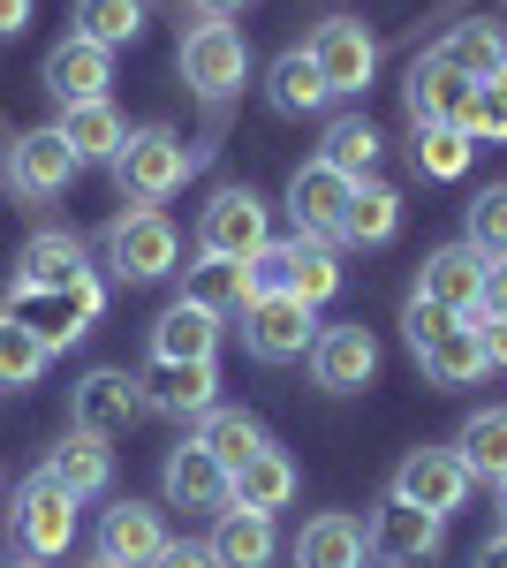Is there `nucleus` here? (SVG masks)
I'll use <instances>...</instances> for the list:
<instances>
[{
    "label": "nucleus",
    "mask_w": 507,
    "mask_h": 568,
    "mask_svg": "<svg viewBox=\"0 0 507 568\" xmlns=\"http://www.w3.org/2000/svg\"><path fill=\"white\" fill-rule=\"evenodd\" d=\"M99 311H107V281H99V273H91V281H69V288H8V296H0V318H16L23 334H39L45 356L84 342L91 326H99Z\"/></svg>",
    "instance_id": "obj_1"
},
{
    "label": "nucleus",
    "mask_w": 507,
    "mask_h": 568,
    "mask_svg": "<svg viewBox=\"0 0 507 568\" xmlns=\"http://www.w3.org/2000/svg\"><path fill=\"white\" fill-rule=\"evenodd\" d=\"M174 265H182V235H174V220L160 205H122V213L107 220V273L114 281H168Z\"/></svg>",
    "instance_id": "obj_2"
},
{
    "label": "nucleus",
    "mask_w": 507,
    "mask_h": 568,
    "mask_svg": "<svg viewBox=\"0 0 507 568\" xmlns=\"http://www.w3.org/2000/svg\"><path fill=\"white\" fill-rule=\"evenodd\" d=\"M190 175H197V152L174 130H129V144L114 152V182L129 205H168Z\"/></svg>",
    "instance_id": "obj_3"
},
{
    "label": "nucleus",
    "mask_w": 507,
    "mask_h": 568,
    "mask_svg": "<svg viewBox=\"0 0 507 568\" xmlns=\"http://www.w3.org/2000/svg\"><path fill=\"white\" fill-rule=\"evenodd\" d=\"M174 69H182V84L197 91V99H235L243 77H251V39H243L235 23L205 16V23H190V31H182Z\"/></svg>",
    "instance_id": "obj_4"
},
{
    "label": "nucleus",
    "mask_w": 507,
    "mask_h": 568,
    "mask_svg": "<svg viewBox=\"0 0 507 568\" xmlns=\"http://www.w3.org/2000/svg\"><path fill=\"white\" fill-rule=\"evenodd\" d=\"M8 538H16L23 561H61V554L77 546V500L45 478V470L23 478L16 485V508H8Z\"/></svg>",
    "instance_id": "obj_5"
},
{
    "label": "nucleus",
    "mask_w": 507,
    "mask_h": 568,
    "mask_svg": "<svg viewBox=\"0 0 507 568\" xmlns=\"http://www.w3.org/2000/svg\"><path fill=\"white\" fill-rule=\"evenodd\" d=\"M303 53H311V69L326 77L334 99H356V91H372V77H379V39L364 31V16H326L303 39Z\"/></svg>",
    "instance_id": "obj_6"
},
{
    "label": "nucleus",
    "mask_w": 507,
    "mask_h": 568,
    "mask_svg": "<svg viewBox=\"0 0 507 568\" xmlns=\"http://www.w3.org/2000/svg\"><path fill=\"white\" fill-rule=\"evenodd\" d=\"M144 417V379L122 372V364H99L69 387V433H91V439H122L129 425Z\"/></svg>",
    "instance_id": "obj_7"
},
{
    "label": "nucleus",
    "mask_w": 507,
    "mask_h": 568,
    "mask_svg": "<svg viewBox=\"0 0 507 568\" xmlns=\"http://www.w3.org/2000/svg\"><path fill=\"white\" fill-rule=\"evenodd\" d=\"M265 243H273V213H265V197H257L251 182L243 190H220L205 213H197V258H243L251 265Z\"/></svg>",
    "instance_id": "obj_8"
},
{
    "label": "nucleus",
    "mask_w": 507,
    "mask_h": 568,
    "mask_svg": "<svg viewBox=\"0 0 507 568\" xmlns=\"http://www.w3.org/2000/svg\"><path fill=\"white\" fill-rule=\"evenodd\" d=\"M311 342H318V311L303 304V296H288V288L251 296V311H243V349L257 364H296V356H311Z\"/></svg>",
    "instance_id": "obj_9"
},
{
    "label": "nucleus",
    "mask_w": 507,
    "mask_h": 568,
    "mask_svg": "<svg viewBox=\"0 0 507 568\" xmlns=\"http://www.w3.org/2000/svg\"><path fill=\"white\" fill-rule=\"evenodd\" d=\"M364 546H372L386 568H424L439 546H447V524H439L432 508H409V500L386 493L379 508H372V524H364Z\"/></svg>",
    "instance_id": "obj_10"
},
{
    "label": "nucleus",
    "mask_w": 507,
    "mask_h": 568,
    "mask_svg": "<svg viewBox=\"0 0 507 568\" xmlns=\"http://www.w3.org/2000/svg\"><path fill=\"white\" fill-rule=\"evenodd\" d=\"M469 485H477V478L463 470V455H455V447H409V455H402V470H394V500L432 508V516L447 524V516L469 500Z\"/></svg>",
    "instance_id": "obj_11"
},
{
    "label": "nucleus",
    "mask_w": 507,
    "mask_h": 568,
    "mask_svg": "<svg viewBox=\"0 0 507 568\" xmlns=\"http://www.w3.org/2000/svg\"><path fill=\"white\" fill-rule=\"evenodd\" d=\"M348 197H356V182L326 168V160H303L296 175H288V220H296V235L311 243H341V213H348Z\"/></svg>",
    "instance_id": "obj_12"
},
{
    "label": "nucleus",
    "mask_w": 507,
    "mask_h": 568,
    "mask_svg": "<svg viewBox=\"0 0 507 568\" xmlns=\"http://www.w3.org/2000/svg\"><path fill=\"white\" fill-rule=\"evenodd\" d=\"M303 364H311V379L326 394H364L379 379V342H372V326H318Z\"/></svg>",
    "instance_id": "obj_13"
},
{
    "label": "nucleus",
    "mask_w": 507,
    "mask_h": 568,
    "mask_svg": "<svg viewBox=\"0 0 507 568\" xmlns=\"http://www.w3.org/2000/svg\"><path fill=\"white\" fill-rule=\"evenodd\" d=\"M77 152L61 144V130H23L8 144V190L16 197H61L69 182H77Z\"/></svg>",
    "instance_id": "obj_14"
},
{
    "label": "nucleus",
    "mask_w": 507,
    "mask_h": 568,
    "mask_svg": "<svg viewBox=\"0 0 507 568\" xmlns=\"http://www.w3.org/2000/svg\"><path fill=\"white\" fill-rule=\"evenodd\" d=\"M160 554H168V524H160V508H152V500H122V508H107V516H99V561L152 568Z\"/></svg>",
    "instance_id": "obj_15"
},
{
    "label": "nucleus",
    "mask_w": 507,
    "mask_h": 568,
    "mask_svg": "<svg viewBox=\"0 0 507 568\" xmlns=\"http://www.w3.org/2000/svg\"><path fill=\"white\" fill-rule=\"evenodd\" d=\"M160 485H168V508H197V516L227 508V463L212 455L205 439H182L168 455V470H160Z\"/></svg>",
    "instance_id": "obj_16"
},
{
    "label": "nucleus",
    "mask_w": 507,
    "mask_h": 568,
    "mask_svg": "<svg viewBox=\"0 0 507 568\" xmlns=\"http://www.w3.org/2000/svg\"><path fill=\"white\" fill-rule=\"evenodd\" d=\"M144 409H160V417H212L220 409V364H152V379H144Z\"/></svg>",
    "instance_id": "obj_17"
},
{
    "label": "nucleus",
    "mask_w": 507,
    "mask_h": 568,
    "mask_svg": "<svg viewBox=\"0 0 507 568\" xmlns=\"http://www.w3.org/2000/svg\"><path fill=\"white\" fill-rule=\"evenodd\" d=\"M417 296L447 304L455 318L485 311V258H477L469 243H447V251H432V258H424V273H417Z\"/></svg>",
    "instance_id": "obj_18"
},
{
    "label": "nucleus",
    "mask_w": 507,
    "mask_h": 568,
    "mask_svg": "<svg viewBox=\"0 0 507 568\" xmlns=\"http://www.w3.org/2000/svg\"><path fill=\"white\" fill-rule=\"evenodd\" d=\"M107 84H114V53L91 39H61L53 53H45V91L61 99V106H84V99H107Z\"/></svg>",
    "instance_id": "obj_19"
},
{
    "label": "nucleus",
    "mask_w": 507,
    "mask_h": 568,
    "mask_svg": "<svg viewBox=\"0 0 507 568\" xmlns=\"http://www.w3.org/2000/svg\"><path fill=\"white\" fill-rule=\"evenodd\" d=\"M69 281H91V251L69 227H39L16 251V288H69Z\"/></svg>",
    "instance_id": "obj_20"
},
{
    "label": "nucleus",
    "mask_w": 507,
    "mask_h": 568,
    "mask_svg": "<svg viewBox=\"0 0 507 568\" xmlns=\"http://www.w3.org/2000/svg\"><path fill=\"white\" fill-rule=\"evenodd\" d=\"M251 296H257V281H251V265H243V258H197V265H182V304L212 311V318H243Z\"/></svg>",
    "instance_id": "obj_21"
},
{
    "label": "nucleus",
    "mask_w": 507,
    "mask_h": 568,
    "mask_svg": "<svg viewBox=\"0 0 507 568\" xmlns=\"http://www.w3.org/2000/svg\"><path fill=\"white\" fill-rule=\"evenodd\" d=\"M45 478L61 485L69 500H99V493L114 485V447H107V439H91V433L53 439V455H45Z\"/></svg>",
    "instance_id": "obj_22"
},
{
    "label": "nucleus",
    "mask_w": 507,
    "mask_h": 568,
    "mask_svg": "<svg viewBox=\"0 0 507 568\" xmlns=\"http://www.w3.org/2000/svg\"><path fill=\"white\" fill-rule=\"evenodd\" d=\"M477 84H469L463 69H447L439 53H424L417 69H409V122H463Z\"/></svg>",
    "instance_id": "obj_23"
},
{
    "label": "nucleus",
    "mask_w": 507,
    "mask_h": 568,
    "mask_svg": "<svg viewBox=\"0 0 507 568\" xmlns=\"http://www.w3.org/2000/svg\"><path fill=\"white\" fill-rule=\"evenodd\" d=\"M288 500H296V463H288L281 447H257L243 470H227V508L273 516V508H288Z\"/></svg>",
    "instance_id": "obj_24"
},
{
    "label": "nucleus",
    "mask_w": 507,
    "mask_h": 568,
    "mask_svg": "<svg viewBox=\"0 0 507 568\" xmlns=\"http://www.w3.org/2000/svg\"><path fill=\"white\" fill-rule=\"evenodd\" d=\"M205 546H212L220 568H273V554H281L273 516H257V508H220V524H212Z\"/></svg>",
    "instance_id": "obj_25"
},
{
    "label": "nucleus",
    "mask_w": 507,
    "mask_h": 568,
    "mask_svg": "<svg viewBox=\"0 0 507 568\" xmlns=\"http://www.w3.org/2000/svg\"><path fill=\"white\" fill-rule=\"evenodd\" d=\"M364 524L356 516H341V508H326V516H311V524L296 530V568H364Z\"/></svg>",
    "instance_id": "obj_26"
},
{
    "label": "nucleus",
    "mask_w": 507,
    "mask_h": 568,
    "mask_svg": "<svg viewBox=\"0 0 507 568\" xmlns=\"http://www.w3.org/2000/svg\"><path fill=\"white\" fill-rule=\"evenodd\" d=\"M220 349V318L197 304H168L152 326V364H205Z\"/></svg>",
    "instance_id": "obj_27"
},
{
    "label": "nucleus",
    "mask_w": 507,
    "mask_h": 568,
    "mask_svg": "<svg viewBox=\"0 0 507 568\" xmlns=\"http://www.w3.org/2000/svg\"><path fill=\"white\" fill-rule=\"evenodd\" d=\"M402 235V190H386V182H356V197H348V213H341V243H356V251H379Z\"/></svg>",
    "instance_id": "obj_28"
},
{
    "label": "nucleus",
    "mask_w": 507,
    "mask_h": 568,
    "mask_svg": "<svg viewBox=\"0 0 507 568\" xmlns=\"http://www.w3.org/2000/svg\"><path fill=\"white\" fill-rule=\"evenodd\" d=\"M53 130H61V144H69L77 160H107V168H114V152L129 144L122 114H114L107 99H84V106H61V122H53Z\"/></svg>",
    "instance_id": "obj_29"
},
{
    "label": "nucleus",
    "mask_w": 507,
    "mask_h": 568,
    "mask_svg": "<svg viewBox=\"0 0 507 568\" xmlns=\"http://www.w3.org/2000/svg\"><path fill=\"white\" fill-rule=\"evenodd\" d=\"M265 99H273V114H326L334 106V91H326V77L311 69V53H281L273 61V77H265Z\"/></svg>",
    "instance_id": "obj_30"
},
{
    "label": "nucleus",
    "mask_w": 507,
    "mask_h": 568,
    "mask_svg": "<svg viewBox=\"0 0 507 568\" xmlns=\"http://www.w3.org/2000/svg\"><path fill=\"white\" fill-rule=\"evenodd\" d=\"M281 251H288V296H303L311 311H318V304H334V296H341V258H334V243L288 235Z\"/></svg>",
    "instance_id": "obj_31"
},
{
    "label": "nucleus",
    "mask_w": 507,
    "mask_h": 568,
    "mask_svg": "<svg viewBox=\"0 0 507 568\" xmlns=\"http://www.w3.org/2000/svg\"><path fill=\"white\" fill-rule=\"evenodd\" d=\"M455 455L477 485H500L507 478V409H477L463 433H455Z\"/></svg>",
    "instance_id": "obj_32"
},
{
    "label": "nucleus",
    "mask_w": 507,
    "mask_h": 568,
    "mask_svg": "<svg viewBox=\"0 0 507 568\" xmlns=\"http://www.w3.org/2000/svg\"><path fill=\"white\" fill-rule=\"evenodd\" d=\"M417 364H424V379H432V387H477V379L493 372V364H485V342H477V326H455V334H447V342H432Z\"/></svg>",
    "instance_id": "obj_33"
},
{
    "label": "nucleus",
    "mask_w": 507,
    "mask_h": 568,
    "mask_svg": "<svg viewBox=\"0 0 507 568\" xmlns=\"http://www.w3.org/2000/svg\"><path fill=\"white\" fill-rule=\"evenodd\" d=\"M409 160H417L424 182H463V175H469V136L455 130V122H417V136H409Z\"/></svg>",
    "instance_id": "obj_34"
},
{
    "label": "nucleus",
    "mask_w": 507,
    "mask_h": 568,
    "mask_svg": "<svg viewBox=\"0 0 507 568\" xmlns=\"http://www.w3.org/2000/svg\"><path fill=\"white\" fill-rule=\"evenodd\" d=\"M432 53H439L447 69H463L469 84H485V77H493V69H500V61H507V39H500V31H493V23H455L447 39L432 45Z\"/></svg>",
    "instance_id": "obj_35"
},
{
    "label": "nucleus",
    "mask_w": 507,
    "mask_h": 568,
    "mask_svg": "<svg viewBox=\"0 0 507 568\" xmlns=\"http://www.w3.org/2000/svg\"><path fill=\"white\" fill-rule=\"evenodd\" d=\"M326 168H341L348 182L372 175V160H379V130L364 122V114H341V122H326V152H318Z\"/></svg>",
    "instance_id": "obj_36"
},
{
    "label": "nucleus",
    "mask_w": 507,
    "mask_h": 568,
    "mask_svg": "<svg viewBox=\"0 0 507 568\" xmlns=\"http://www.w3.org/2000/svg\"><path fill=\"white\" fill-rule=\"evenodd\" d=\"M144 31V0H77V39H91V45H129Z\"/></svg>",
    "instance_id": "obj_37"
},
{
    "label": "nucleus",
    "mask_w": 507,
    "mask_h": 568,
    "mask_svg": "<svg viewBox=\"0 0 507 568\" xmlns=\"http://www.w3.org/2000/svg\"><path fill=\"white\" fill-rule=\"evenodd\" d=\"M212 447V455H220V463H227V470H243V463H251L257 447H273V439H265V425H257L251 409H212L205 417V433H197Z\"/></svg>",
    "instance_id": "obj_38"
},
{
    "label": "nucleus",
    "mask_w": 507,
    "mask_h": 568,
    "mask_svg": "<svg viewBox=\"0 0 507 568\" xmlns=\"http://www.w3.org/2000/svg\"><path fill=\"white\" fill-rule=\"evenodd\" d=\"M463 243L477 258H507V182H485L463 213Z\"/></svg>",
    "instance_id": "obj_39"
},
{
    "label": "nucleus",
    "mask_w": 507,
    "mask_h": 568,
    "mask_svg": "<svg viewBox=\"0 0 507 568\" xmlns=\"http://www.w3.org/2000/svg\"><path fill=\"white\" fill-rule=\"evenodd\" d=\"M45 364H53V356L39 349V334H23L16 318H0V394L39 387V379H45Z\"/></svg>",
    "instance_id": "obj_40"
},
{
    "label": "nucleus",
    "mask_w": 507,
    "mask_h": 568,
    "mask_svg": "<svg viewBox=\"0 0 507 568\" xmlns=\"http://www.w3.org/2000/svg\"><path fill=\"white\" fill-rule=\"evenodd\" d=\"M455 326H463V318H455L447 304H432V296H409V311H402V342H409L417 356L432 349V342H447Z\"/></svg>",
    "instance_id": "obj_41"
},
{
    "label": "nucleus",
    "mask_w": 507,
    "mask_h": 568,
    "mask_svg": "<svg viewBox=\"0 0 507 568\" xmlns=\"http://www.w3.org/2000/svg\"><path fill=\"white\" fill-rule=\"evenodd\" d=\"M477 99H485V136H493V144H507V61L485 77V84H477Z\"/></svg>",
    "instance_id": "obj_42"
},
{
    "label": "nucleus",
    "mask_w": 507,
    "mask_h": 568,
    "mask_svg": "<svg viewBox=\"0 0 507 568\" xmlns=\"http://www.w3.org/2000/svg\"><path fill=\"white\" fill-rule=\"evenodd\" d=\"M463 326H477V342H485V364L507 372V318H485V311H469Z\"/></svg>",
    "instance_id": "obj_43"
},
{
    "label": "nucleus",
    "mask_w": 507,
    "mask_h": 568,
    "mask_svg": "<svg viewBox=\"0 0 507 568\" xmlns=\"http://www.w3.org/2000/svg\"><path fill=\"white\" fill-rule=\"evenodd\" d=\"M152 568H220V561H212V546H190V538H168V554H160Z\"/></svg>",
    "instance_id": "obj_44"
},
{
    "label": "nucleus",
    "mask_w": 507,
    "mask_h": 568,
    "mask_svg": "<svg viewBox=\"0 0 507 568\" xmlns=\"http://www.w3.org/2000/svg\"><path fill=\"white\" fill-rule=\"evenodd\" d=\"M485 318H507V258H485Z\"/></svg>",
    "instance_id": "obj_45"
},
{
    "label": "nucleus",
    "mask_w": 507,
    "mask_h": 568,
    "mask_svg": "<svg viewBox=\"0 0 507 568\" xmlns=\"http://www.w3.org/2000/svg\"><path fill=\"white\" fill-rule=\"evenodd\" d=\"M31 31V0H0V39H23Z\"/></svg>",
    "instance_id": "obj_46"
},
{
    "label": "nucleus",
    "mask_w": 507,
    "mask_h": 568,
    "mask_svg": "<svg viewBox=\"0 0 507 568\" xmlns=\"http://www.w3.org/2000/svg\"><path fill=\"white\" fill-rule=\"evenodd\" d=\"M477 568H507V530H500V538H485V546H477Z\"/></svg>",
    "instance_id": "obj_47"
},
{
    "label": "nucleus",
    "mask_w": 507,
    "mask_h": 568,
    "mask_svg": "<svg viewBox=\"0 0 507 568\" xmlns=\"http://www.w3.org/2000/svg\"><path fill=\"white\" fill-rule=\"evenodd\" d=\"M205 16H235V8H251V0H197Z\"/></svg>",
    "instance_id": "obj_48"
},
{
    "label": "nucleus",
    "mask_w": 507,
    "mask_h": 568,
    "mask_svg": "<svg viewBox=\"0 0 507 568\" xmlns=\"http://www.w3.org/2000/svg\"><path fill=\"white\" fill-rule=\"evenodd\" d=\"M493 493H500V524H507V478H500V485H493Z\"/></svg>",
    "instance_id": "obj_49"
},
{
    "label": "nucleus",
    "mask_w": 507,
    "mask_h": 568,
    "mask_svg": "<svg viewBox=\"0 0 507 568\" xmlns=\"http://www.w3.org/2000/svg\"><path fill=\"white\" fill-rule=\"evenodd\" d=\"M91 568H114V561H91Z\"/></svg>",
    "instance_id": "obj_50"
},
{
    "label": "nucleus",
    "mask_w": 507,
    "mask_h": 568,
    "mask_svg": "<svg viewBox=\"0 0 507 568\" xmlns=\"http://www.w3.org/2000/svg\"><path fill=\"white\" fill-rule=\"evenodd\" d=\"M23 568H39V561H23Z\"/></svg>",
    "instance_id": "obj_51"
}]
</instances>
